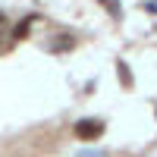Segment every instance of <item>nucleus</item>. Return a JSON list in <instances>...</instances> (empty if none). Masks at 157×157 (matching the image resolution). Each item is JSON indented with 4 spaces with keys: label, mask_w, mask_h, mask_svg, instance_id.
I'll list each match as a JSON object with an SVG mask.
<instances>
[{
    "label": "nucleus",
    "mask_w": 157,
    "mask_h": 157,
    "mask_svg": "<svg viewBox=\"0 0 157 157\" xmlns=\"http://www.w3.org/2000/svg\"><path fill=\"white\" fill-rule=\"evenodd\" d=\"M72 135H75L78 141H98V138L104 135V120H98V116H85V120H75Z\"/></svg>",
    "instance_id": "1"
},
{
    "label": "nucleus",
    "mask_w": 157,
    "mask_h": 157,
    "mask_svg": "<svg viewBox=\"0 0 157 157\" xmlns=\"http://www.w3.org/2000/svg\"><path fill=\"white\" fill-rule=\"evenodd\" d=\"M116 75H120V82H123V88H132V72H129L123 63H116Z\"/></svg>",
    "instance_id": "2"
},
{
    "label": "nucleus",
    "mask_w": 157,
    "mask_h": 157,
    "mask_svg": "<svg viewBox=\"0 0 157 157\" xmlns=\"http://www.w3.org/2000/svg\"><path fill=\"white\" fill-rule=\"evenodd\" d=\"M29 32H32V25H29V19H25V22H19L16 29H13V38H16V41H22V38H29Z\"/></svg>",
    "instance_id": "3"
},
{
    "label": "nucleus",
    "mask_w": 157,
    "mask_h": 157,
    "mask_svg": "<svg viewBox=\"0 0 157 157\" xmlns=\"http://www.w3.org/2000/svg\"><path fill=\"white\" fill-rule=\"evenodd\" d=\"M0 22H3V13H0Z\"/></svg>",
    "instance_id": "4"
}]
</instances>
